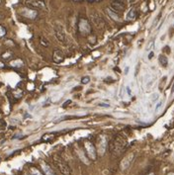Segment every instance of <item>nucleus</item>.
I'll use <instances>...</instances> for the list:
<instances>
[{
  "label": "nucleus",
  "mask_w": 174,
  "mask_h": 175,
  "mask_svg": "<svg viewBox=\"0 0 174 175\" xmlns=\"http://www.w3.org/2000/svg\"><path fill=\"white\" fill-rule=\"evenodd\" d=\"M152 57H153V52H149V54H148V59H151Z\"/></svg>",
  "instance_id": "bb28decb"
},
{
  "label": "nucleus",
  "mask_w": 174,
  "mask_h": 175,
  "mask_svg": "<svg viewBox=\"0 0 174 175\" xmlns=\"http://www.w3.org/2000/svg\"><path fill=\"white\" fill-rule=\"evenodd\" d=\"M54 162L55 164V166L57 167V169L59 170V172L62 175H70L71 170L69 165L66 163V161H64V158L59 155H55L54 156Z\"/></svg>",
  "instance_id": "f257e3e1"
},
{
  "label": "nucleus",
  "mask_w": 174,
  "mask_h": 175,
  "mask_svg": "<svg viewBox=\"0 0 174 175\" xmlns=\"http://www.w3.org/2000/svg\"><path fill=\"white\" fill-rule=\"evenodd\" d=\"M126 90H127V93H128V95L129 96H132V90H130V88L129 87V86H127V88H126Z\"/></svg>",
  "instance_id": "a878e982"
},
{
  "label": "nucleus",
  "mask_w": 174,
  "mask_h": 175,
  "mask_svg": "<svg viewBox=\"0 0 174 175\" xmlns=\"http://www.w3.org/2000/svg\"><path fill=\"white\" fill-rule=\"evenodd\" d=\"M20 14L22 17L30 19V20H35L38 17V11L33 8H22L20 10Z\"/></svg>",
  "instance_id": "39448f33"
},
{
  "label": "nucleus",
  "mask_w": 174,
  "mask_h": 175,
  "mask_svg": "<svg viewBox=\"0 0 174 175\" xmlns=\"http://www.w3.org/2000/svg\"><path fill=\"white\" fill-rule=\"evenodd\" d=\"M40 40H41V41H40L41 44L44 45H45V47H48V45H50V44H49V42H48V41H47V39H45V38H44V37H41V39H40Z\"/></svg>",
  "instance_id": "4be33fe9"
},
{
  "label": "nucleus",
  "mask_w": 174,
  "mask_h": 175,
  "mask_svg": "<svg viewBox=\"0 0 174 175\" xmlns=\"http://www.w3.org/2000/svg\"><path fill=\"white\" fill-rule=\"evenodd\" d=\"M91 25L89 23V21L87 19L84 18H80L79 19V22H78V31L80 32L81 35L83 36H87L91 33Z\"/></svg>",
  "instance_id": "f03ea898"
},
{
  "label": "nucleus",
  "mask_w": 174,
  "mask_h": 175,
  "mask_svg": "<svg viewBox=\"0 0 174 175\" xmlns=\"http://www.w3.org/2000/svg\"><path fill=\"white\" fill-rule=\"evenodd\" d=\"M106 13L108 14L109 17H110L111 19H113L114 21H119L120 20L119 13H117V12L113 11L111 8H106Z\"/></svg>",
  "instance_id": "4468645a"
},
{
  "label": "nucleus",
  "mask_w": 174,
  "mask_h": 175,
  "mask_svg": "<svg viewBox=\"0 0 174 175\" xmlns=\"http://www.w3.org/2000/svg\"><path fill=\"white\" fill-rule=\"evenodd\" d=\"M134 158H135V153L134 152H130L127 155V156H125L124 159H123L122 162H121V165H120L121 170L124 171V170L129 168V167L130 166V164H132L133 160H134Z\"/></svg>",
  "instance_id": "0eeeda50"
},
{
  "label": "nucleus",
  "mask_w": 174,
  "mask_h": 175,
  "mask_svg": "<svg viewBox=\"0 0 174 175\" xmlns=\"http://www.w3.org/2000/svg\"><path fill=\"white\" fill-rule=\"evenodd\" d=\"M162 104H163V102H162V101L158 102L157 104H156V107H155V111H158V109H159V108H160L161 106H162Z\"/></svg>",
  "instance_id": "b1692460"
},
{
  "label": "nucleus",
  "mask_w": 174,
  "mask_h": 175,
  "mask_svg": "<svg viewBox=\"0 0 174 175\" xmlns=\"http://www.w3.org/2000/svg\"><path fill=\"white\" fill-rule=\"evenodd\" d=\"M89 81H90V77H89V76H84V77H82L81 79L82 84H87V83H89Z\"/></svg>",
  "instance_id": "412c9836"
},
{
  "label": "nucleus",
  "mask_w": 174,
  "mask_h": 175,
  "mask_svg": "<svg viewBox=\"0 0 174 175\" xmlns=\"http://www.w3.org/2000/svg\"><path fill=\"white\" fill-rule=\"evenodd\" d=\"M99 106H100V107H105V108H110V105L107 104V103H100V104H99Z\"/></svg>",
  "instance_id": "393cba45"
},
{
  "label": "nucleus",
  "mask_w": 174,
  "mask_h": 175,
  "mask_svg": "<svg viewBox=\"0 0 174 175\" xmlns=\"http://www.w3.org/2000/svg\"><path fill=\"white\" fill-rule=\"evenodd\" d=\"M147 175H154L153 173H149V174H147Z\"/></svg>",
  "instance_id": "2f4dec72"
},
{
  "label": "nucleus",
  "mask_w": 174,
  "mask_h": 175,
  "mask_svg": "<svg viewBox=\"0 0 174 175\" xmlns=\"http://www.w3.org/2000/svg\"><path fill=\"white\" fill-rule=\"evenodd\" d=\"M31 173H32V175H43L42 172H41L40 170H38L37 168H35V167L31 168Z\"/></svg>",
  "instance_id": "6ab92c4d"
},
{
  "label": "nucleus",
  "mask_w": 174,
  "mask_h": 175,
  "mask_svg": "<svg viewBox=\"0 0 174 175\" xmlns=\"http://www.w3.org/2000/svg\"><path fill=\"white\" fill-rule=\"evenodd\" d=\"M54 30H55V37H57V39L61 43L65 42V34H64V28H62L59 24H57V25H55Z\"/></svg>",
  "instance_id": "9d476101"
},
{
  "label": "nucleus",
  "mask_w": 174,
  "mask_h": 175,
  "mask_svg": "<svg viewBox=\"0 0 174 175\" xmlns=\"http://www.w3.org/2000/svg\"><path fill=\"white\" fill-rule=\"evenodd\" d=\"M158 96H159V95L157 94V93H154V94H152V96H151V101H155L156 99H158Z\"/></svg>",
  "instance_id": "5701e85b"
},
{
  "label": "nucleus",
  "mask_w": 174,
  "mask_h": 175,
  "mask_svg": "<svg viewBox=\"0 0 174 175\" xmlns=\"http://www.w3.org/2000/svg\"><path fill=\"white\" fill-rule=\"evenodd\" d=\"M107 143H108V140L107 136H101L98 140V153L100 155H103L106 152V148H107Z\"/></svg>",
  "instance_id": "1a4fd4ad"
},
{
  "label": "nucleus",
  "mask_w": 174,
  "mask_h": 175,
  "mask_svg": "<svg viewBox=\"0 0 174 175\" xmlns=\"http://www.w3.org/2000/svg\"><path fill=\"white\" fill-rule=\"evenodd\" d=\"M70 102H71V101H70V100H68V101H66V102H65V103H64V107H66V106H67V105H68V103H70Z\"/></svg>",
  "instance_id": "c756f323"
},
{
  "label": "nucleus",
  "mask_w": 174,
  "mask_h": 175,
  "mask_svg": "<svg viewBox=\"0 0 174 175\" xmlns=\"http://www.w3.org/2000/svg\"><path fill=\"white\" fill-rule=\"evenodd\" d=\"M125 8H126V5L122 0H113L112 3H111V9H112L113 11L117 12V13L123 12L125 10Z\"/></svg>",
  "instance_id": "9b49d317"
},
{
  "label": "nucleus",
  "mask_w": 174,
  "mask_h": 175,
  "mask_svg": "<svg viewBox=\"0 0 174 175\" xmlns=\"http://www.w3.org/2000/svg\"><path fill=\"white\" fill-rule=\"evenodd\" d=\"M136 17H137V11L135 10L134 8L130 9V10L128 12V14H127V18L129 19V20H135Z\"/></svg>",
  "instance_id": "dca6fc26"
},
{
  "label": "nucleus",
  "mask_w": 174,
  "mask_h": 175,
  "mask_svg": "<svg viewBox=\"0 0 174 175\" xmlns=\"http://www.w3.org/2000/svg\"><path fill=\"white\" fill-rule=\"evenodd\" d=\"M64 56L61 51H59V50L55 51V52H54V61L55 62L60 63L61 61H64Z\"/></svg>",
  "instance_id": "f8f14e48"
},
{
  "label": "nucleus",
  "mask_w": 174,
  "mask_h": 175,
  "mask_svg": "<svg viewBox=\"0 0 174 175\" xmlns=\"http://www.w3.org/2000/svg\"><path fill=\"white\" fill-rule=\"evenodd\" d=\"M174 94V83H173V86H172V90H171V95Z\"/></svg>",
  "instance_id": "7c9ffc66"
},
{
  "label": "nucleus",
  "mask_w": 174,
  "mask_h": 175,
  "mask_svg": "<svg viewBox=\"0 0 174 175\" xmlns=\"http://www.w3.org/2000/svg\"><path fill=\"white\" fill-rule=\"evenodd\" d=\"M129 70H130V68L128 66V68H126V69H125V73L128 74V73H129Z\"/></svg>",
  "instance_id": "cd10ccee"
},
{
  "label": "nucleus",
  "mask_w": 174,
  "mask_h": 175,
  "mask_svg": "<svg viewBox=\"0 0 174 175\" xmlns=\"http://www.w3.org/2000/svg\"><path fill=\"white\" fill-rule=\"evenodd\" d=\"M25 175H28V174H25Z\"/></svg>",
  "instance_id": "473e14b6"
},
{
  "label": "nucleus",
  "mask_w": 174,
  "mask_h": 175,
  "mask_svg": "<svg viewBox=\"0 0 174 175\" xmlns=\"http://www.w3.org/2000/svg\"><path fill=\"white\" fill-rule=\"evenodd\" d=\"M10 65L12 66V68H22V66L24 65V61L20 59H15V61H12L10 62Z\"/></svg>",
  "instance_id": "2eb2a0df"
},
{
  "label": "nucleus",
  "mask_w": 174,
  "mask_h": 175,
  "mask_svg": "<svg viewBox=\"0 0 174 175\" xmlns=\"http://www.w3.org/2000/svg\"><path fill=\"white\" fill-rule=\"evenodd\" d=\"M26 5L33 9L36 8V9H43V10H46V8H47L45 1H43V0H28V1L26 2Z\"/></svg>",
  "instance_id": "6e6552de"
},
{
  "label": "nucleus",
  "mask_w": 174,
  "mask_h": 175,
  "mask_svg": "<svg viewBox=\"0 0 174 175\" xmlns=\"http://www.w3.org/2000/svg\"><path fill=\"white\" fill-rule=\"evenodd\" d=\"M173 26H174V23H173Z\"/></svg>",
  "instance_id": "72a5a7b5"
},
{
  "label": "nucleus",
  "mask_w": 174,
  "mask_h": 175,
  "mask_svg": "<svg viewBox=\"0 0 174 175\" xmlns=\"http://www.w3.org/2000/svg\"><path fill=\"white\" fill-rule=\"evenodd\" d=\"M4 66H5V64H4L2 61H0V68H3Z\"/></svg>",
  "instance_id": "c85d7f7f"
},
{
  "label": "nucleus",
  "mask_w": 174,
  "mask_h": 175,
  "mask_svg": "<svg viewBox=\"0 0 174 175\" xmlns=\"http://www.w3.org/2000/svg\"><path fill=\"white\" fill-rule=\"evenodd\" d=\"M41 166H42V169L43 171L45 172L46 175H57L55 174V172L52 170V167L50 166L48 163H45V162H42V164H41Z\"/></svg>",
  "instance_id": "ddd939ff"
},
{
  "label": "nucleus",
  "mask_w": 174,
  "mask_h": 175,
  "mask_svg": "<svg viewBox=\"0 0 174 175\" xmlns=\"http://www.w3.org/2000/svg\"><path fill=\"white\" fill-rule=\"evenodd\" d=\"M6 33H7V31H6L5 27H3V26L0 25V38L4 37V36L6 35Z\"/></svg>",
  "instance_id": "aec40b11"
},
{
  "label": "nucleus",
  "mask_w": 174,
  "mask_h": 175,
  "mask_svg": "<svg viewBox=\"0 0 174 175\" xmlns=\"http://www.w3.org/2000/svg\"><path fill=\"white\" fill-rule=\"evenodd\" d=\"M126 145V141L121 135H118L113 141V150L115 152H120Z\"/></svg>",
  "instance_id": "20e7f679"
},
{
  "label": "nucleus",
  "mask_w": 174,
  "mask_h": 175,
  "mask_svg": "<svg viewBox=\"0 0 174 175\" xmlns=\"http://www.w3.org/2000/svg\"><path fill=\"white\" fill-rule=\"evenodd\" d=\"M84 147L86 150V153L88 155V157L91 160H96V158H97V150H96L93 143L91 141H87L84 143Z\"/></svg>",
  "instance_id": "7ed1b4c3"
},
{
  "label": "nucleus",
  "mask_w": 174,
  "mask_h": 175,
  "mask_svg": "<svg viewBox=\"0 0 174 175\" xmlns=\"http://www.w3.org/2000/svg\"><path fill=\"white\" fill-rule=\"evenodd\" d=\"M90 19L91 21H92V23L96 26V28L102 29L104 28V26H105V21H104L103 17H101V15L99 13H97V12L91 14Z\"/></svg>",
  "instance_id": "423d86ee"
},
{
  "label": "nucleus",
  "mask_w": 174,
  "mask_h": 175,
  "mask_svg": "<svg viewBox=\"0 0 174 175\" xmlns=\"http://www.w3.org/2000/svg\"><path fill=\"white\" fill-rule=\"evenodd\" d=\"M158 61H159V63L161 64L162 66H167V64H168V59H167V57H166L165 56H159V57H158Z\"/></svg>",
  "instance_id": "f3484780"
},
{
  "label": "nucleus",
  "mask_w": 174,
  "mask_h": 175,
  "mask_svg": "<svg viewBox=\"0 0 174 175\" xmlns=\"http://www.w3.org/2000/svg\"><path fill=\"white\" fill-rule=\"evenodd\" d=\"M12 56H13V54H12L11 52H8V51H7L6 52H4V54H2V59H10Z\"/></svg>",
  "instance_id": "a211bd4d"
}]
</instances>
